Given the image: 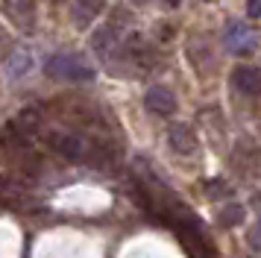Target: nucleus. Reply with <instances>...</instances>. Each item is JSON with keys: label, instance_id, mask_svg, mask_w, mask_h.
Here are the masks:
<instances>
[{"label": "nucleus", "instance_id": "8", "mask_svg": "<svg viewBox=\"0 0 261 258\" xmlns=\"http://www.w3.org/2000/svg\"><path fill=\"white\" fill-rule=\"evenodd\" d=\"M232 85H235L241 94H261V70L249 68V65H241V68L232 70Z\"/></svg>", "mask_w": 261, "mask_h": 258}, {"label": "nucleus", "instance_id": "6", "mask_svg": "<svg viewBox=\"0 0 261 258\" xmlns=\"http://www.w3.org/2000/svg\"><path fill=\"white\" fill-rule=\"evenodd\" d=\"M144 106H147V112H153L159 117H167L176 112V97L165 85H153L150 91L144 94Z\"/></svg>", "mask_w": 261, "mask_h": 258}, {"label": "nucleus", "instance_id": "5", "mask_svg": "<svg viewBox=\"0 0 261 258\" xmlns=\"http://www.w3.org/2000/svg\"><path fill=\"white\" fill-rule=\"evenodd\" d=\"M91 44H94V50L100 53V56L106 59V62H112L115 56L126 59V53H123V41H120L118 30L109 23V27H100L94 33V38H91Z\"/></svg>", "mask_w": 261, "mask_h": 258}, {"label": "nucleus", "instance_id": "1", "mask_svg": "<svg viewBox=\"0 0 261 258\" xmlns=\"http://www.w3.org/2000/svg\"><path fill=\"white\" fill-rule=\"evenodd\" d=\"M50 144V150L59 152L62 159H71V162H88V164H103V159H109V152L88 141L80 132H47L44 135Z\"/></svg>", "mask_w": 261, "mask_h": 258}, {"label": "nucleus", "instance_id": "12", "mask_svg": "<svg viewBox=\"0 0 261 258\" xmlns=\"http://www.w3.org/2000/svg\"><path fill=\"white\" fill-rule=\"evenodd\" d=\"M241 220H244V205H238V202L223 205L220 217H217V223H220L223 229H229V226H235V223H241Z\"/></svg>", "mask_w": 261, "mask_h": 258}, {"label": "nucleus", "instance_id": "4", "mask_svg": "<svg viewBox=\"0 0 261 258\" xmlns=\"http://www.w3.org/2000/svg\"><path fill=\"white\" fill-rule=\"evenodd\" d=\"M3 12L18 30L24 33L36 30V0H3Z\"/></svg>", "mask_w": 261, "mask_h": 258}, {"label": "nucleus", "instance_id": "20", "mask_svg": "<svg viewBox=\"0 0 261 258\" xmlns=\"http://www.w3.org/2000/svg\"><path fill=\"white\" fill-rule=\"evenodd\" d=\"M258 205H261V199H258Z\"/></svg>", "mask_w": 261, "mask_h": 258}, {"label": "nucleus", "instance_id": "19", "mask_svg": "<svg viewBox=\"0 0 261 258\" xmlns=\"http://www.w3.org/2000/svg\"><path fill=\"white\" fill-rule=\"evenodd\" d=\"M53 3H59V0H53Z\"/></svg>", "mask_w": 261, "mask_h": 258}, {"label": "nucleus", "instance_id": "15", "mask_svg": "<svg viewBox=\"0 0 261 258\" xmlns=\"http://www.w3.org/2000/svg\"><path fill=\"white\" fill-rule=\"evenodd\" d=\"M217 182H220V179H214V185H212V182L205 185L208 197H220V194H229V185H217Z\"/></svg>", "mask_w": 261, "mask_h": 258}, {"label": "nucleus", "instance_id": "11", "mask_svg": "<svg viewBox=\"0 0 261 258\" xmlns=\"http://www.w3.org/2000/svg\"><path fill=\"white\" fill-rule=\"evenodd\" d=\"M167 141H170V147L182 156H188V152L197 150V135H194V129L188 123H173L170 132H167Z\"/></svg>", "mask_w": 261, "mask_h": 258}, {"label": "nucleus", "instance_id": "3", "mask_svg": "<svg viewBox=\"0 0 261 258\" xmlns=\"http://www.w3.org/2000/svg\"><path fill=\"white\" fill-rule=\"evenodd\" d=\"M223 47L235 56H249L258 47V33L247 21H229L223 30Z\"/></svg>", "mask_w": 261, "mask_h": 258}, {"label": "nucleus", "instance_id": "9", "mask_svg": "<svg viewBox=\"0 0 261 258\" xmlns=\"http://www.w3.org/2000/svg\"><path fill=\"white\" fill-rule=\"evenodd\" d=\"M9 129H12L21 141H30L33 135H38V129H41V115H38L36 109H24V112H18V117L9 123Z\"/></svg>", "mask_w": 261, "mask_h": 258}, {"label": "nucleus", "instance_id": "18", "mask_svg": "<svg viewBox=\"0 0 261 258\" xmlns=\"http://www.w3.org/2000/svg\"><path fill=\"white\" fill-rule=\"evenodd\" d=\"M132 3H138V6H144V3H147V0H132Z\"/></svg>", "mask_w": 261, "mask_h": 258}, {"label": "nucleus", "instance_id": "17", "mask_svg": "<svg viewBox=\"0 0 261 258\" xmlns=\"http://www.w3.org/2000/svg\"><path fill=\"white\" fill-rule=\"evenodd\" d=\"M167 6H179V0H165Z\"/></svg>", "mask_w": 261, "mask_h": 258}, {"label": "nucleus", "instance_id": "13", "mask_svg": "<svg viewBox=\"0 0 261 258\" xmlns=\"http://www.w3.org/2000/svg\"><path fill=\"white\" fill-rule=\"evenodd\" d=\"M6 65H9V73L12 76H21V73L30 70V53L27 50H15L12 56L6 59Z\"/></svg>", "mask_w": 261, "mask_h": 258}, {"label": "nucleus", "instance_id": "16", "mask_svg": "<svg viewBox=\"0 0 261 258\" xmlns=\"http://www.w3.org/2000/svg\"><path fill=\"white\" fill-rule=\"evenodd\" d=\"M247 15L249 18H261V0H247Z\"/></svg>", "mask_w": 261, "mask_h": 258}, {"label": "nucleus", "instance_id": "10", "mask_svg": "<svg viewBox=\"0 0 261 258\" xmlns=\"http://www.w3.org/2000/svg\"><path fill=\"white\" fill-rule=\"evenodd\" d=\"M103 6H106V0H73V3H71L73 23H76L80 30H85V27H88V23L103 12Z\"/></svg>", "mask_w": 261, "mask_h": 258}, {"label": "nucleus", "instance_id": "14", "mask_svg": "<svg viewBox=\"0 0 261 258\" xmlns=\"http://www.w3.org/2000/svg\"><path fill=\"white\" fill-rule=\"evenodd\" d=\"M247 244L252 246L255 252H261V223H255V226L247 232Z\"/></svg>", "mask_w": 261, "mask_h": 258}, {"label": "nucleus", "instance_id": "2", "mask_svg": "<svg viewBox=\"0 0 261 258\" xmlns=\"http://www.w3.org/2000/svg\"><path fill=\"white\" fill-rule=\"evenodd\" d=\"M44 73L50 80H59V82H91L94 80V68L83 56H76V53H56V56H50L47 65H44Z\"/></svg>", "mask_w": 261, "mask_h": 258}, {"label": "nucleus", "instance_id": "7", "mask_svg": "<svg viewBox=\"0 0 261 258\" xmlns=\"http://www.w3.org/2000/svg\"><path fill=\"white\" fill-rule=\"evenodd\" d=\"M0 202L3 205H12V209H24L27 202H30V191H27L24 182H18V179H0Z\"/></svg>", "mask_w": 261, "mask_h": 258}]
</instances>
